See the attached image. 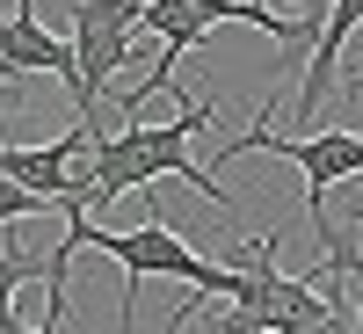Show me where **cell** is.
Masks as SVG:
<instances>
[{
  "label": "cell",
  "instance_id": "cell-11",
  "mask_svg": "<svg viewBox=\"0 0 363 334\" xmlns=\"http://www.w3.org/2000/svg\"><path fill=\"white\" fill-rule=\"evenodd\" d=\"M342 73H356V80H363V58H356V66H342Z\"/></svg>",
  "mask_w": 363,
  "mask_h": 334
},
{
  "label": "cell",
  "instance_id": "cell-9",
  "mask_svg": "<svg viewBox=\"0 0 363 334\" xmlns=\"http://www.w3.org/2000/svg\"><path fill=\"white\" fill-rule=\"evenodd\" d=\"M349 226H363V204H356V211H349Z\"/></svg>",
  "mask_w": 363,
  "mask_h": 334
},
{
  "label": "cell",
  "instance_id": "cell-13",
  "mask_svg": "<svg viewBox=\"0 0 363 334\" xmlns=\"http://www.w3.org/2000/svg\"><path fill=\"white\" fill-rule=\"evenodd\" d=\"M37 334H51V327H37Z\"/></svg>",
  "mask_w": 363,
  "mask_h": 334
},
{
  "label": "cell",
  "instance_id": "cell-6",
  "mask_svg": "<svg viewBox=\"0 0 363 334\" xmlns=\"http://www.w3.org/2000/svg\"><path fill=\"white\" fill-rule=\"evenodd\" d=\"M29 277H44V255H22V247L0 255V334H29V327H15V291Z\"/></svg>",
  "mask_w": 363,
  "mask_h": 334
},
{
  "label": "cell",
  "instance_id": "cell-2",
  "mask_svg": "<svg viewBox=\"0 0 363 334\" xmlns=\"http://www.w3.org/2000/svg\"><path fill=\"white\" fill-rule=\"evenodd\" d=\"M80 247H95V255H109V262H124V327L138 320V284L145 277H174V284H189V298H233L240 291V277L225 262H203L189 240H182L167 218H145V226H131V233H102L95 218H66V240L44 255V291H51V313H44V327L58 334L66 327V269H73V255Z\"/></svg>",
  "mask_w": 363,
  "mask_h": 334
},
{
  "label": "cell",
  "instance_id": "cell-3",
  "mask_svg": "<svg viewBox=\"0 0 363 334\" xmlns=\"http://www.w3.org/2000/svg\"><path fill=\"white\" fill-rule=\"evenodd\" d=\"M73 29V66H80V124H95V109L109 95V80L124 73V58L138 51V29H145V0H80V8H66Z\"/></svg>",
  "mask_w": 363,
  "mask_h": 334
},
{
  "label": "cell",
  "instance_id": "cell-8",
  "mask_svg": "<svg viewBox=\"0 0 363 334\" xmlns=\"http://www.w3.org/2000/svg\"><path fill=\"white\" fill-rule=\"evenodd\" d=\"M22 109H29V80H8V73H0V124L22 116Z\"/></svg>",
  "mask_w": 363,
  "mask_h": 334
},
{
  "label": "cell",
  "instance_id": "cell-5",
  "mask_svg": "<svg viewBox=\"0 0 363 334\" xmlns=\"http://www.w3.org/2000/svg\"><path fill=\"white\" fill-rule=\"evenodd\" d=\"M349 29H363V0H327L313 58H306V87H298V102H291L298 124H313V116L327 109V95L342 87V44H349Z\"/></svg>",
  "mask_w": 363,
  "mask_h": 334
},
{
  "label": "cell",
  "instance_id": "cell-12",
  "mask_svg": "<svg viewBox=\"0 0 363 334\" xmlns=\"http://www.w3.org/2000/svg\"><path fill=\"white\" fill-rule=\"evenodd\" d=\"M66 8H80V0H66Z\"/></svg>",
  "mask_w": 363,
  "mask_h": 334
},
{
  "label": "cell",
  "instance_id": "cell-10",
  "mask_svg": "<svg viewBox=\"0 0 363 334\" xmlns=\"http://www.w3.org/2000/svg\"><path fill=\"white\" fill-rule=\"evenodd\" d=\"M356 334H363V298H356Z\"/></svg>",
  "mask_w": 363,
  "mask_h": 334
},
{
  "label": "cell",
  "instance_id": "cell-4",
  "mask_svg": "<svg viewBox=\"0 0 363 334\" xmlns=\"http://www.w3.org/2000/svg\"><path fill=\"white\" fill-rule=\"evenodd\" d=\"M102 124H80L73 116V131H58L51 145H0V174L22 182L29 196H44V211H58L73 189H80V160H87V145H95Z\"/></svg>",
  "mask_w": 363,
  "mask_h": 334
},
{
  "label": "cell",
  "instance_id": "cell-7",
  "mask_svg": "<svg viewBox=\"0 0 363 334\" xmlns=\"http://www.w3.org/2000/svg\"><path fill=\"white\" fill-rule=\"evenodd\" d=\"M37 211H44V196H29L22 182L0 174V226H22V218H37Z\"/></svg>",
  "mask_w": 363,
  "mask_h": 334
},
{
  "label": "cell",
  "instance_id": "cell-1",
  "mask_svg": "<svg viewBox=\"0 0 363 334\" xmlns=\"http://www.w3.org/2000/svg\"><path fill=\"white\" fill-rule=\"evenodd\" d=\"M218 124V102H182L167 124H124V131H95V145H87V160H80V189L58 204L66 218H87V204H116V196H131V189H153L160 174L174 182H189V189L211 204V211H233L240 196L225 189L211 167H196L189 153V138Z\"/></svg>",
  "mask_w": 363,
  "mask_h": 334
}]
</instances>
